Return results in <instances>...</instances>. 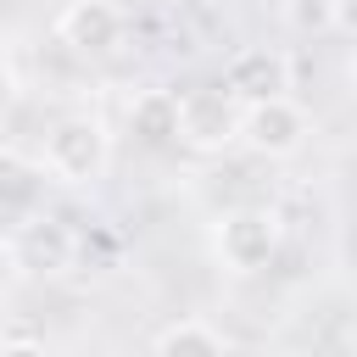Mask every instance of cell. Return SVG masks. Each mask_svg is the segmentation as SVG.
I'll use <instances>...</instances> for the list:
<instances>
[{
  "label": "cell",
  "mask_w": 357,
  "mask_h": 357,
  "mask_svg": "<svg viewBox=\"0 0 357 357\" xmlns=\"http://www.w3.org/2000/svg\"><path fill=\"white\" fill-rule=\"evenodd\" d=\"M39 167L56 178V184H95L106 178L112 167V128L106 117L95 112H67L45 128V151H39Z\"/></svg>",
  "instance_id": "cell-1"
},
{
  "label": "cell",
  "mask_w": 357,
  "mask_h": 357,
  "mask_svg": "<svg viewBox=\"0 0 357 357\" xmlns=\"http://www.w3.org/2000/svg\"><path fill=\"white\" fill-rule=\"evenodd\" d=\"M240 123H245V106L223 84L178 89V145H190L201 156H223L240 145Z\"/></svg>",
  "instance_id": "cell-2"
},
{
  "label": "cell",
  "mask_w": 357,
  "mask_h": 357,
  "mask_svg": "<svg viewBox=\"0 0 357 357\" xmlns=\"http://www.w3.org/2000/svg\"><path fill=\"white\" fill-rule=\"evenodd\" d=\"M279 245H284V223H279V212H268V206H234V212H223L218 229H212L218 262H223L229 273H240V279L273 268Z\"/></svg>",
  "instance_id": "cell-3"
},
{
  "label": "cell",
  "mask_w": 357,
  "mask_h": 357,
  "mask_svg": "<svg viewBox=\"0 0 357 357\" xmlns=\"http://www.w3.org/2000/svg\"><path fill=\"white\" fill-rule=\"evenodd\" d=\"M307 134H312V123H307V112H301L290 95L245 106V123H240V145H245L251 156H262V162L296 156V151L307 145Z\"/></svg>",
  "instance_id": "cell-4"
},
{
  "label": "cell",
  "mask_w": 357,
  "mask_h": 357,
  "mask_svg": "<svg viewBox=\"0 0 357 357\" xmlns=\"http://www.w3.org/2000/svg\"><path fill=\"white\" fill-rule=\"evenodd\" d=\"M56 39L73 50V56H112L123 50L128 39V11L117 0H67L61 17H56Z\"/></svg>",
  "instance_id": "cell-5"
},
{
  "label": "cell",
  "mask_w": 357,
  "mask_h": 357,
  "mask_svg": "<svg viewBox=\"0 0 357 357\" xmlns=\"http://www.w3.org/2000/svg\"><path fill=\"white\" fill-rule=\"evenodd\" d=\"M11 262H17L22 273H39V279L67 273V268L78 262V234H73V223H61L56 212L22 218L17 234H11Z\"/></svg>",
  "instance_id": "cell-6"
},
{
  "label": "cell",
  "mask_w": 357,
  "mask_h": 357,
  "mask_svg": "<svg viewBox=\"0 0 357 357\" xmlns=\"http://www.w3.org/2000/svg\"><path fill=\"white\" fill-rule=\"evenodd\" d=\"M223 89H229L240 106L290 95V56H284L279 45H240V50L223 61Z\"/></svg>",
  "instance_id": "cell-7"
},
{
  "label": "cell",
  "mask_w": 357,
  "mask_h": 357,
  "mask_svg": "<svg viewBox=\"0 0 357 357\" xmlns=\"http://www.w3.org/2000/svg\"><path fill=\"white\" fill-rule=\"evenodd\" d=\"M128 134L145 151H167L178 145V95L173 89H139L128 100Z\"/></svg>",
  "instance_id": "cell-8"
},
{
  "label": "cell",
  "mask_w": 357,
  "mask_h": 357,
  "mask_svg": "<svg viewBox=\"0 0 357 357\" xmlns=\"http://www.w3.org/2000/svg\"><path fill=\"white\" fill-rule=\"evenodd\" d=\"M151 357H229V340L206 318H173V324L156 329Z\"/></svg>",
  "instance_id": "cell-9"
},
{
  "label": "cell",
  "mask_w": 357,
  "mask_h": 357,
  "mask_svg": "<svg viewBox=\"0 0 357 357\" xmlns=\"http://www.w3.org/2000/svg\"><path fill=\"white\" fill-rule=\"evenodd\" d=\"M284 28L290 33H301V39H324V33H335L340 28V0H284Z\"/></svg>",
  "instance_id": "cell-10"
},
{
  "label": "cell",
  "mask_w": 357,
  "mask_h": 357,
  "mask_svg": "<svg viewBox=\"0 0 357 357\" xmlns=\"http://www.w3.org/2000/svg\"><path fill=\"white\" fill-rule=\"evenodd\" d=\"M17 95H22V84H17V67H11L6 56H0V117H11Z\"/></svg>",
  "instance_id": "cell-11"
},
{
  "label": "cell",
  "mask_w": 357,
  "mask_h": 357,
  "mask_svg": "<svg viewBox=\"0 0 357 357\" xmlns=\"http://www.w3.org/2000/svg\"><path fill=\"white\" fill-rule=\"evenodd\" d=\"M0 357H50V351H45V340L17 335V340H0Z\"/></svg>",
  "instance_id": "cell-12"
},
{
  "label": "cell",
  "mask_w": 357,
  "mask_h": 357,
  "mask_svg": "<svg viewBox=\"0 0 357 357\" xmlns=\"http://www.w3.org/2000/svg\"><path fill=\"white\" fill-rule=\"evenodd\" d=\"M346 78H351V95H357V50H351V61H346Z\"/></svg>",
  "instance_id": "cell-13"
},
{
  "label": "cell",
  "mask_w": 357,
  "mask_h": 357,
  "mask_svg": "<svg viewBox=\"0 0 357 357\" xmlns=\"http://www.w3.org/2000/svg\"><path fill=\"white\" fill-rule=\"evenodd\" d=\"M346 351L357 357V318H351V329H346Z\"/></svg>",
  "instance_id": "cell-14"
},
{
  "label": "cell",
  "mask_w": 357,
  "mask_h": 357,
  "mask_svg": "<svg viewBox=\"0 0 357 357\" xmlns=\"http://www.w3.org/2000/svg\"><path fill=\"white\" fill-rule=\"evenodd\" d=\"M0 251H6V234H0Z\"/></svg>",
  "instance_id": "cell-15"
}]
</instances>
